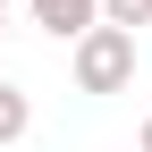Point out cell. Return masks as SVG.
<instances>
[{"label": "cell", "instance_id": "obj_1", "mask_svg": "<svg viewBox=\"0 0 152 152\" xmlns=\"http://www.w3.org/2000/svg\"><path fill=\"white\" fill-rule=\"evenodd\" d=\"M68 51H76V93H127V85H135V34L110 26V17L85 26Z\"/></svg>", "mask_w": 152, "mask_h": 152}, {"label": "cell", "instance_id": "obj_2", "mask_svg": "<svg viewBox=\"0 0 152 152\" xmlns=\"http://www.w3.org/2000/svg\"><path fill=\"white\" fill-rule=\"evenodd\" d=\"M34 26L51 42H76L85 26H102V0H34Z\"/></svg>", "mask_w": 152, "mask_h": 152}, {"label": "cell", "instance_id": "obj_3", "mask_svg": "<svg viewBox=\"0 0 152 152\" xmlns=\"http://www.w3.org/2000/svg\"><path fill=\"white\" fill-rule=\"evenodd\" d=\"M26 127H34V102H26L17 85H0V152H9V144H26Z\"/></svg>", "mask_w": 152, "mask_h": 152}, {"label": "cell", "instance_id": "obj_4", "mask_svg": "<svg viewBox=\"0 0 152 152\" xmlns=\"http://www.w3.org/2000/svg\"><path fill=\"white\" fill-rule=\"evenodd\" d=\"M102 17H110V26H127V34H135V26H152V0H102Z\"/></svg>", "mask_w": 152, "mask_h": 152}, {"label": "cell", "instance_id": "obj_5", "mask_svg": "<svg viewBox=\"0 0 152 152\" xmlns=\"http://www.w3.org/2000/svg\"><path fill=\"white\" fill-rule=\"evenodd\" d=\"M135 152H152V118H144V144H135Z\"/></svg>", "mask_w": 152, "mask_h": 152}, {"label": "cell", "instance_id": "obj_6", "mask_svg": "<svg viewBox=\"0 0 152 152\" xmlns=\"http://www.w3.org/2000/svg\"><path fill=\"white\" fill-rule=\"evenodd\" d=\"M0 26H9V0H0Z\"/></svg>", "mask_w": 152, "mask_h": 152}]
</instances>
